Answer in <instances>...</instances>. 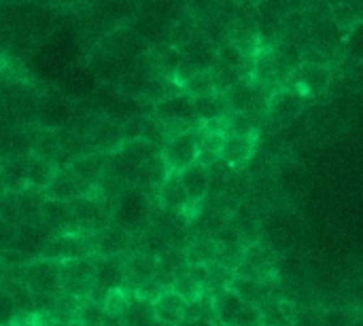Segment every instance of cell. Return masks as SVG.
<instances>
[{
    "instance_id": "6da1fadb",
    "label": "cell",
    "mask_w": 363,
    "mask_h": 326,
    "mask_svg": "<svg viewBox=\"0 0 363 326\" xmlns=\"http://www.w3.org/2000/svg\"><path fill=\"white\" fill-rule=\"evenodd\" d=\"M151 212H153V199L143 191L128 187L111 204V223L134 235L147 229Z\"/></svg>"
},
{
    "instance_id": "7a4b0ae2",
    "label": "cell",
    "mask_w": 363,
    "mask_h": 326,
    "mask_svg": "<svg viewBox=\"0 0 363 326\" xmlns=\"http://www.w3.org/2000/svg\"><path fill=\"white\" fill-rule=\"evenodd\" d=\"M96 286V263L94 257L74 259L60 263V291L85 301Z\"/></svg>"
},
{
    "instance_id": "3957f363",
    "label": "cell",
    "mask_w": 363,
    "mask_h": 326,
    "mask_svg": "<svg viewBox=\"0 0 363 326\" xmlns=\"http://www.w3.org/2000/svg\"><path fill=\"white\" fill-rule=\"evenodd\" d=\"M330 81H332L330 66L317 62H302L287 76L283 89H291L302 93L304 98H313V95H321L330 87Z\"/></svg>"
},
{
    "instance_id": "277c9868",
    "label": "cell",
    "mask_w": 363,
    "mask_h": 326,
    "mask_svg": "<svg viewBox=\"0 0 363 326\" xmlns=\"http://www.w3.org/2000/svg\"><path fill=\"white\" fill-rule=\"evenodd\" d=\"M96 286L91 295L87 297L89 301L102 305L108 293L113 291H123L125 284V257H104L96 259Z\"/></svg>"
},
{
    "instance_id": "5b68a950",
    "label": "cell",
    "mask_w": 363,
    "mask_h": 326,
    "mask_svg": "<svg viewBox=\"0 0 363 326\" xmlns=\"http://www.w3.org/2000/svg\"><path fill=\"white\" fill-rule=\"evenodd\" d=\"M53 238L51 229L47 227V223L38 216L28 219V221H19L17 223V235H15V244L13 250L19 252L28 263L36 261L40 250L45 248V244Z\"/></svg>"
},
{
    "instance_id": "8992f818",
    "label": "cell",
    "mask_w": 363,
    "mask_h": 326,
    "mask_svg": "<svg viewBox=\"0 0 363 326\" xmlns=\"http://www.w3.org/2000/svg\"><path fill=\"white\" fill-rule=\"evenodd\" d=\"M136 66L149 76V78H164L174 81L177 68L181 66L179 49L170 45H155L140 57H136Z\"/></svg>"
},
{
    "instance_id": "52a82bcc",
    "label": "cell",
    "mask_w": 363,
    "mask_h": 326,
    "mask_svg": "<svg viewBox=\"0 0 363 326\" xmlns=\"http://www.w3.org/2000/svg\"><path fill=\"white\" fill-rule=\"evenodd\" d=\"M85 242H87L89 255L96 257V259H104V257H125V252L130 250L132 233H128L125 229H121V227H117V225L111 223L104 229L87 235Z\"/></svg>"
},
{
    "instance_id": "ba28073f",
    "label": "cell",
    "mask_w": 363,
    "mask_h": 326,
    "mask_svg": "<svg viewBox=\"0 0 363 326\" xmlns=\"http://www.w3.org/2000/svg\"><path fill=\"white\" fill-rule=\"evenodd\" d=\"M196 144H198V127H194L191 132H185L181 136L170 138L162 146V157H164L170 174H179L185 168L196 163V155H198Z\"/></svg>"
},
{
    "instance_id": "9c48e42d",
    "label": "cell",
    "mask_w": 363,
    "mask_h": 326,
    "mask_svg": "<svg viewBox=\"0 0 363 326\" xmlns=\"http://www.w3.org/2000/svg\"><path fill=\"white\" fill-rule=\"evenodd\" d=\"M23 284L32 295H55L60 291V263L30 261L23 272Z\"/></svg>"
},
{
    "instance_id": "30bf717a",
    "label": "cell",
    "mask_w": 363,
    "mask_h": 326,
    "mask_svg": "<svg viewBox=\"0 0 363 326\" xmlns=\"http://www.w3.org/2000/svg\"><path fill=\"white\" fill-rule=\"evenodd\" d=\"M306 104H308V98H304L302 93L291 91V89H279L270 93L266 119L274 125H289L304 110Z\"/></svg>"
},
{
    "instance_id": "8fae6325",
    "label": "cell",
    "mask_w": 363,
    "mask_h": 326,
    "mask_svg": "<svg viewBox=\"0 0 363 326\" xmlns=\"http://www.w3.org/2000/svg\"><path fill=\"white\" fill-rule=\"evenodd\" d=\"M168 165L164 161V157H153L151 161L128 170V185L143 191L145 195H149L153 199V195H157V189L164 185V180L168 178Z\"/></svg>"
},
{
    "instance_id": "7c38bea8",
    "label": "cell",
    "mask_w": 363,
    "mask_h": 326,
    "mask_svg": "<svg viewBox=\"0 0 363 326\" xmlns=\"http://www.w3.org/2000/svg\"><path fill=\"white\" fill-rule=\"evenodd\" d=\"M181 64L196 72H206L217 62V45L204 34H196L189 42L179 49Z\"/></svg>"
},
{
    "instance_id": "4fadbf2b",
    "label": "cell",
    "mask_w": 363,
    "mask_h": 326,
    "mask_svg": "<svg viewBox=\"0 0 363 326\" xmlns=\"http://www.w3.org/2000/svg\"><path fill=\"white\" fill-rule=\"evenodd\" d=\"M85 257H91V255H89L85 238L81 235H53L38 255V259L53 261V263H64V261H74V259H85Z\"/></svg>"
},
{
    "instance_id": "5bb4252c",
    "label": "cell",
    "mask_w": 363,
    "mask_h": 326,
    "mask_svg": "<svg viewBox=\"0 0 363 326\" xmlns=\"http://www.w3.org/2000/svg\"><path fill=\"white\" fill-rule=\"evenodd\" d=\"M157 272V257L155 255H130L125 257V284L123 293L134 295L145 284L155 278Z\"/></svg>"
},
{
    "instance_id": "9a60e30c",
    "label": "cell",
    "mask_w": 363,
    "mask_h": 326,
    "mask_svg": "<svg viewBox=\"0 0 363 326\" xmlns=\"http://www.w3.org/2000/svg\"><path fill=\"white\" fill-rule=\"evenodd\" d=\"M40 219L47 223L53 235H79V223L66 202L47 199L40 208Z\"/></svg>"
},
{
    "instance_id": "2e32d148",
    "label": "cell",
    "mask_w": 363,
    "mask_h": 326,
    "mask_svg": "<svg viewBox=\"0 0 363 326\" xmlns=\"http://www.w3.org/2000/svg\"><path fill=\"white\" fill-rule=\"evenodd\" d=\"M242 263H247L264 282H272L279 274V257L272 250V246L262 240L255 242L253 246L245 248Z\"/></svg>"
},
{
    "instance_id": "e0dca14e",
    "label": "cell",
    "mask_w": 363,
    "mask_h": 326,
    "mask_svg": "<svg viewBox=\"0 0 363 326\" xmlns=\"http://www.w3.org/2000/svg\"><path fill=\"white\" fill-rule=\"evenodd\" d=\"M47 199H53V202H72L74 197H83V195H89L94 193V189L85 187L83 182H79L68 168H62L55 172L53 180L49 182V187L43 191Z\"/></svg>"
},
{
    "instance_id": "ac0fdd59",
    "label": "cell",
    "mask_w": 363,
    "mask_h": 326,
    "mask_svg": "<svg viewBox=\"0 0 363 326\" xmlns=\"http://www.w3.org/2000/svg\"><path fill=\"white\" fill-rule=\"evenodd\" d=\"M157 202H160L164 212L177 214V216H181L189 208H194L187 199V193H185L181 180H179V174H168L164 185L157 189Z\"/></svg>"
},
{
    "instance_id": "d6986e66",
    "label": "cell",
    "mask_w": 363,
    "mask_h": 326,
    "mask_svg": "<svg viewBox=\"0 0 363 326\" xmlns=\"http://www.w3.org/2000/svg\"><path fill=\"white\" fill-rule=\"evenodd\" d=\"M187 303L177 297L172 291H164L155 301H153V316L155 322L162 326H181L185 318Z\"/></svg>"
},
{
    "instance_id": "ffe728a7",
    "label": "cell",
    "mask_w": 363,
    "mask_h": 326,
    "mask_svg": "<svg viewBox=\"0 0 363 326\" xmlns=\"http://www.w3.org/2000/svg\"><path fill=\"white\" fill-rule=\"evenodd\" d=\"M115 155L128 170H132V168H138V165L151 161L153 157H160L162 149L151 142H145V140H125L115 151Z\"/></svg>"
},
{
    "instance_id": "44dd1931",
    "label": "cell",
    "mask_w": 363,
    "mask_h": 326,
    "mask_svg": "<svg viewBox=\"0 0 363 326\" xmlns=\"http://www.w3.org/2000/svg\"><path fill=\"white\" fill-rule=\"evenodd\" d=\"M106 159H108V155H104V153H89L85 157L74 159L68 165V170H70V174L79 182H83L85 187L94 189L96 182H98V178L102 176V172L106 168Z\"/></svg>"
},
{
    "instance_id": "7402d4cb",
    "label": "cell",
    "mask_w": 363,
    "mask_h": 326,
    "mask_svg": "<svg viewBox=\"0 0 363 326\" xmlns=\"http://www.w3.org/2000/svg\"><path fill=\"white\" fill-rule=\"evenodd\" d=\"M255 151H257V138L225 136L219 159H223L228 165H232V168L236 170V168L245 165V163L253 157Z\"/></svg>"
},
{
    "instance_id": "603a6c76",
    "label": "cell",
    "mask_w": 363,
    "mask_h": 326,
    "mask_svg": "<svg viewBox=\"0 0 363 326\" xmlns=\"http://www.w3.org/2000/svg\"><path fill=\"white\" fill-rule=\"evenodd\" d=\"M179 180L187 193V199L191 206H198L206 195H208V172L204 165L194 163L189 168H185L183 172H179Z\"/></svg>"
},
{
    "instance_id": "cb8c5ba5",
    "label": "cell",
    "mask_w": 363,
    "mask_h": 326,
    "mask_svg": "<svg viewBox=\"0 0 363 326\" xmlns=\"http://www.w3.org/2000/svg\"><path fill=\"white\" fill-rule=\"evenodd\" d=\"M194 100V112L200 123H211V121H221L230 117V108L225 102L223 93H206L191 98Z\"/></svg>"
},
{
    "instance_id": "d4e9b609",
    "label": "cell",
    "mask_w": 363,
    "mask_h": 326,
    "mask_svg": "<svg viewBox=\"0 0 363 326\" xmlns=\"http://www.w3.org/2000/svg\"><path fill=\"white\" fill-rule=\"evenodd\" d=\"M153 301L138 297V295H128L125 301V312L121 318V326H153Z\"/></svg>"
},
{
    "instance_id": "484cf974",
    "label": "cell",
    "mask_w": 363,
    "mask_h": 326,
    "mask_svg": "<svg viewBox=\"0 0 363 326\" xmlns=\"http://www.w3.org/2000/svg\"><path fill=\"white\" fill-rule=\"evenodd\" d=\"M30 155L51 161L55 165V159L60 155V142L55 136V129H34L30 132Z\"/></svg>"
},
{
    "instance_id": "4316f807",
    "label": "cell",
    "mask_w": 363,
    "mask_h": 326,
    "mask_svg": "<svg viewBox=\"0 0 363 326\" xmlns=\"http://www.w3.org/2000/svg\"><path fill=\"white\" fill-rule=\"evenodd\" d=\"M213 299V310H215V318L221 326H234L236 322V316L240 314V310L245 308L242 299L232 293L230 289L228 291H221L217 295L211 297Z\"/></svg>"
},
{
    "instance_id": "83f0119b",
    "label": "cell",
    "mask_w": 363,
    "mask_h": 326,
    "mask_svg": "<svg viewBox=\"0 0 363 326\" xmlns=\"http://www.w3.org/2000/svg\"><path fill=\"white\" fill-rule=\"evenodd\" d=\"M298 310L300 308L294 301L274 299V301L266 303L259 310V314H262V326H294Z\"/></svg>"
},
{
    "instance_id": "f1b7e54d",
    "label": "cell",
    "mask_w": 363,
    "mask_h": 326,
    "mask_svg": "<svg viewBox=\"0 0 363 326\" xmlns=\"http://www.w3.org/2000/svg\"><path fill=\"white\" fill-rule=\"evenodd\" d=\"M26 163H28V157L0 159V176H2L6 193L15 195L23 187H28V182H26Z\"/></svg>"
},
{
    "instance_id": "f546056e",
    "label": "cell",
    "mask_w": 363,
    "mask_h": 326,
    "mask_svg": "<svg viewBox=\"0 0 363 326\" xmlns=\"http://www.w3.org/2000/svg\"><path fill=\"white\" fill-rule=\"evenodd\" d=\"M183 257L187 265H211L217 257V242L206 238H187Z\"/></svg>"
},
{
    "instance_id": "4dcf8cb0",
    "label": "cell",
    "mask_w": 363,
    "mask_h": 326,
    "mask_svg": "<svg viewBox=\"0 0 363 326\" xmlns=\"http://www.w3.org/2000/svg\"><path fill=\"white\" fill-rule=\"evenodd\" d=\"M47 202L45 193L34 187H23L19 193H15V208H17V223L28 221L40 214L43 204Z\"/></svg>"
},
{
    "instance_id": "1f68e13d",
    "label": "cell",
    "mask_w": 363,
    "mask_h": 326,
    "mask_svg": "<svg viewBox=\"0 0 363 326\" xmlns=\"http://www.w3.org/2000/svg\"><path fill=\"white\" fill-rule=\"evenodd\" d=\"M55 172H57V168L51 161H45V159L30 155L28 163H26V182H28V187L45 191L49 187V182L53 180Z\"/></svg>"
},
{
    "instance_id": "d6a6232c",
    "label": "cell",
    "mask_w": 363,
    "mask_h": 326,
    "mask_svg": "<svg viewBox=\"0 0 363 326\" xmlns=\"http://www.w3.org/2000/svg\"><path fill=\"white\" fill-rule=\"evenodd\" d=\"M225 129L228 136H240V138H259L262 129V117L255 115H230L225 119Z\"/></svg>"
},
{
    "instance_id": "836d02e7",
    "label": "cell",
    "mask_w": 363,
    "mask_h": 326,
    "mask_svg": "<svg viewBox=\"0 0 363 326\" xmlns=\"http://www.w3.org/2000/svg\"><path fill=\"white\" fill-rule=\"evenodd\" d=\"M332 15H334V23L338 25V30L351 32L353 28L359 25L363 15L362 2H336L332 6Z\"/></svg>"
},
{
    "instance_id": "e575fe53",
    "label": "cell",
    "mask_w": 363,
    "mask_h": 326,
    "mask_svg": "<svg viewBox=\"0 0 363 326\" xmlns=\"http://www.w3.org/2000/svg\"><path fill=\"white\" fill-rule=\"evenodd\" d=\"M77 322L81 326H121V322H119L117 318H113V316H108V314L104 312L102 305L89 301V299L81 301Z\"/></svg>"
},
{
    "instance_id": "d590c367",
    "label": "cell",
    "mask_w": 363,
    "mask_h": 326,
    "mask_svg": "<svg viewBox=\"0 0 363 326\" xmlns=\"http://www.w3.org/2000/svg\"><path fill=\"white\" fill-rule=\"evenodd\" d=\"M234 278H236L234 272H230L228 267H223L219 263L206 265V295L213 297L221 291H228Z\"/></svg>"
},
{
    "instance_id": "8d00e7d4",
    "label": "cell",
    "mask_w": 363,
    "mask_h": 326,
    "mask_svg": "<svg viewBox=\"0 0 363 326\" xmlns=\"http://www.w3.org/2000/svg\"><path fill=\"white\" fill-rule=\"evenodd\" d=\"M208 74H211V83H213V93H225V91H230L236 83H240V81H247V78H242L236 70H230V68H225V66H221V64H213V68L208 70Z\"/></svg>"
},
{
    "instance_id": "74e56055",
    "label": "cell",
    "mask_w": 363,
    "mask_h": 326,
    "mask_svg": "<svg viewBox=\"0 0 363 326\" xmlns=\"http://www.w3.org/2000/svg\"><path fill=\"white\" fill-rule=\"evenodd\" d=\"M170 291L177 295V297H181L185 303H194L196 299H200L202 297V289L196 284V280L189 276V272H187V267L172 280V284H170Z\"/></svg>"
},
{
    "instance_id": "f35d334b",
    "label": "cell",
    "mask_w": 363,
    "mask_h": 326,
    "mask_svg": "<svg viewBox=\"0 0 363 326\" xmlns=\"http://www.w3.org/2000/svg\"><path fill=\"white\" fill-rule=\"evenodd\" d=\"M245 259V248L238 242H217V257L215 263L228 267L230 272H236V267Z\"/></svg>"
},
{
    "instance_id": "ab89813d",
    "label": "cell",
    "mask_w": 363,
    "mask_h": 326,
    "mask_svg": "<svg viewBox=\"0 0 363 326\" xmlns=\"http://www.w3.org/2000/svg\"><path fill=\"white\" fill-rule=\"evenodd\" d=\"M138 140L151 142V144H155V146L162 149L168 142L164 123L160 119H155L153 115H145V123H143V132H140V138Z\"/></svg>"
},
{
    "instance_id": "60d3db41",
    "label": "cell",
    "mask_w": 363,
    "mask_h": 326,
    "mask_svg": "<svg viewBox=\"0 0 363 326\" xmlns=\"http://www.w3.org/2000/svg\"><path fill=\"white\" fill-rule=\"evenodd\" d=\"M125 301H128V295L123 291H113L106 295V299L102 301V308L108 316L117 318L121 322L123 318V312H125Z\"/></svg>"
},
{
    "instance_id": "b9f144b4",
    "label": "cell",
    "mask_w": 363,
    "mask_h": 326,
    "mask_svg": "<svg viewBox=\"0 0 363 326\" xmlns=\"http://www.w3.org/2000/svg\"><path fill=\"white\" fill-rule=\"evenodd\" d=\"M294 326H325V310L319 305L298 310Z\"/></svg>"
},
{
    "instance_id": "7bdbcfd3",
    "label": "cell",
    "mask_w": 363,
    "mask_h": 326,
    "mask_svg": "<svg viewBox=\"0 0 363 326\" xmlns=\"http://www.w3.org/2000/svg\"><path fill=\"white\" fill-rule=\"evenodd\" d=\"M15 235H17V223H4V221H0V252L13 250Z\"/></svg>"
},
{
    "instance_id": "ee69618b",
    "label": "cell",
    "mask_w": 363,
    "mask_h": 326,
    "mask_svg": "<svg viewBox=\"0 0 363 326\" xmlns=\"http://www.w3.org/2000/svg\"><path fill=\"white\" fill-rule=\"evenodd\" d=\"M17 314H15V308H13V301H11V295L0 291V326L11 325L15 322Z\"/></svg>"
},
{
    "instance_id": "f6af8a7d",
    "label": "cell",
    "mask_w": 363,
    "mask_h": 326,
    "mask_svg": "<svg viewBox=\"0 0 363 326\" xmlns=\"http://www.w3.org/2000/svg\"><path fill=\"white\" fill-rule=\"evenodd\" d=\"M6 326H36V322L34 320H26V322H11V325Z\"/></svg>"
},
{
    "instance_id": "bcb514c9",
    "label": "cell",
    "mask_w": 363,
    "mask_h": 326,
    "mask_svg": "<svg viewBox=\"0 0 363 326\" xmlns=\"http://www.w3.org/2000/svg\"><path fill=\"white\" fill-rule=\"evenodd\" d=\"M4 68H6V62H4V57L0 55V74L4 72Z\"/></svg>"
},
{
    "instance_id": "7dc6e473",
    "label": "cell",
    "mask_w": 363,
    "mask_h": 326,
    "mask_svg": "<svg viewBox=\"0 0 363 326\" xmlns=\"http://www.w3.org/2000/svg\"><path fill=\"white\" fill-rule=\"evenodd\" d=\"M6 193V189H4V182H2V176H0V197Z\"/></svg>"
},
{
    "instance_id": "c3c4849f",
    "label": "cell",
    "mask_w": 363,
    "mask_h": 326,
    "mask_svg": "<svg viewBox=\"0 0 363 326\" xmlns=\"http://www.w3.org/2000/svg\"><path fill=\"white\" fill-rule=\"evenodd\" d=\"M259 326H262V325H259Z\"/></svg>"
}]
</instances>
